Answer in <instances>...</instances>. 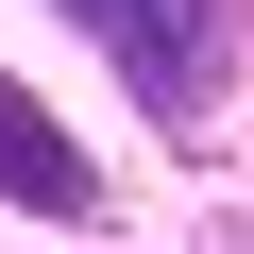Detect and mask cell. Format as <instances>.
<instances>
[{
	"label": "cell",
	"instance_id": "cell-1",
	"mask_svg": "<svg viewBox=\"0 0 254 254\" xmlns=\"http://www.w3.org/2000/svg\"><path fill=\"white\" fill-rule=\"evenodd\" d=\"M68 17L136 68L153 119H203V85H220V0H68Z\"/></svg>",
	"mask_w": 254,
	"mask_h": 254
},
{
	"label": "cell",
	"instance_id": "cell-2",
	"mask_svg": "<svg viewBox=\"0 0 254 254\" xmlns=\"http://www.w3.org/2000/svg\"><path fill=\"white\" fill-rule=\"evenodd\" d=\"M0 187H17L34 220H85V153L34 119V85H0Z\"/></svg>",
	"mask_w": 254,
	"mask_h": 254
}]
</instances>
